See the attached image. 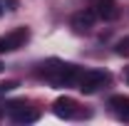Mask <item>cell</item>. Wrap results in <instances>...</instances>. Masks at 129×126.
Here are the masks:
<instances>
[{"label": "cell", "mask_w": 129, "mask_h": 126, "mask_svg": "<svg viewBox=\"0 0 129 126\" xmlns=\"http://www.w3.org/2000/svg\"><path fill=\"white\" fill-rule=\"evenodd\" d=\"M10 119L15 121V124H35L37 119H40V111L30 109V106H25V104H10Z\"/></svg>", "instance_id": "277c9868"}, {"label": "cell", "mask_w": 129, "mask_h": 126, "mask_svg": "<svg viewBox=\"0 0 129 126\" xmlns=\"http://www.w3.org/2000/svg\"><path fill=\"white\" fill-rule=\"evenodd\" d=\"M0 72H3V64H0Z\"/></svg>", "instance_id": "7c38bea8"}, {"label": "cell", "mask_w": 129, "mask_h": 126, "mask_svg": "<svg viewBox=\"0 0 129 126\" xmlns=\"http://www.w3.org/2000/svg\"><path fill=\"white\" fill-rule=\"evenodd\" d=\"M15 87H17V82H3L0 84V92H13Z\"/></svg>", "instance_id": "30bf717a"}, {"label": "cell", "mask_w": 129, "mask_h": 126, "mask_svg": "<svg viewBox=\"0 0 129 126\" xmlns=\"http://www.w3.org/2000/svg\"><path fill=\"white\" fill-rule=\"evenodd\" d=\"M40 74L47 82H52L55 87H70V84H77L80 69L75 64H64V62H57V59H50L47 64H42Z\"/></svg>", "instance_id": "6da1fadb"}, {"label": "cell", "mask_w": 129, "mask_h": 126, "mask_svg": "<svg viewBox=\"0 0 129 126\" xmlns=\"http://www.w3.org/2000/svg\"><path fill=\"white\" fill-rule=\"evenodd\" d=\"M55 114H57L60 119H75V116H77V104H75V99L60 96V99L55 101Z\"/></svg>", "instance_id": "8992f818"}, {"label": "cell", "mask_w": 129, "mask_h": 126, "mask_svg": "<svg viewBox=\"0 0 129 126\" xmlns=\"http://www.w3.org/2000/svg\"><path fill=\"white\" fill-rule=\"evenodd\" d=\"M109 82V74L107 72H99V69H87V72H80V79H77V87H80L82 94H94L99 87H104Z\"/></svg>", "instance_id": "7a4b0ae2"}, {"label": "cell", "mask_w": 129, "mask_h": 126, "mask_svg": "<svg viewBox=\"0 0 129 126\" xmlns=\"http://www.w3.org/2000/svg\"><path fill=\"white\" fill-rule=\"evenodd\" d=\"M94 17H97V13L94 10H84V13H77V15L72 17V27L77 32H87L92 25H94Z\"/></svg>", "instance_id": "52a82bcc"}, {"label": "cell", "mask_w": 129, "mask_h": 126, "mask_svg": "<svg viewBox=\"0 0 129 126\" xmlns=\"http://www.w3.org/2000/svg\"><path fill=\"white\" fill-rule=\"evenodd\" d=\"M117 54H122V57H129V37H122V40L117 42Z\"/></svg>", "instance_id": "9c48e42d"}, {"label": "cell", "mask_w": 129, "mask_h": 126, "mask_svg": "<svg viewBox=\"0 0 129 126\" xmlns=\"http://www.w3.org/2000/svg\"><path fill=\"white\" fill-rule=\"evenodd\" d=\"M27 37H30L27 27H17V30L8 32V35H0V54L20 49L22 45H25V42H27Z\"/></svg>", "instance_id": "3957f363"}, {"label": "cell", "mask_w": 129, "mask_h": 126, "mask_svg": "<svg viewBox=\"0 0 129 126\" xmlns=\"http://www.w3.org/2000/svg\"><path fill=\"white\" fill-rule=\"evenodd\" d=\"M127 82H129V77H127Z\"/></svg>", "instance_id": "4fadbf2b"}, {"label": "cell", "mask_w": 129, "mask_h": 126, "mask_svg": "<svg viewBox=\"0 0 129 126\" xmlns=\"http://www.w3.org/2000/svg\"><path fill=\"white\" fill-rule=\"evenodd\" d=\"M5 13V0H0V15Z\"/></svg>", "instance_id": "8fae6325"}, {"label": "cell", "mask_w": 129, "mask_h": 126, "mask_svg": "<svg viewBox=\"0 0 129 126\" xmlns=\"http://www.w3.org/2000/svg\"><path fill=\"white\" fill-rule=\"evenodd\" d=\"M109 104H112L114 109L119 111V119H124V121H129V96H122L117 94L109 99Z\"/></svg>", "instance_id": "ba28073f"}, {"label": "cell", "mask_w": 129, "mask_h": 126, "mask_svg": "<svg viewBox=\"0 0 129 126\" xmlns=\"http://www.w3.org/2000/svg\"><path fill=\"white\" fill-rule=\"evenodd\" d=\"M94 13H97V17H102L104 22L117 20V17H119L117 0H97V3H94Z\"/></svg>", "instance_id": "5b68a950"}]
</instances>
